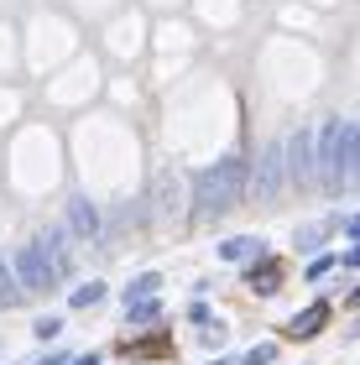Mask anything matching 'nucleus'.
<instances>
[{
    "label": "nucleus",
    "instance_id": "obj_1",
    "mask_svg": "<svg viewBox=\"0 0 360 365\" xmlns=\"http://www.w3.org/2000/svg\"><path fill=\"white\" fill-rule=\"evenodd\" d=\"M319 173H324V182H329L334 193L360 178V125L334 120V125L319 130Z\"/></svg>",
    "mask_w": 360,
    "mask_h": 365
},
{
    "label": "nucleus",
    "instance_id": "obj_2",
    "mask_svg": "<svg viewBox=\"0 0 360 365\" xmlns=\"http://www.w3.org/2000/svg\"><path fill=\"white\" fill-rule=\"evenodd\" d=\"M240 182H245V168H240V157H225V162H215L204 178H199V214L209 220V214H225L240 198Z\"/></svg>",
    "mask_w": 360,
    "mask_h": 365
},
{
    "label": "nucleus",
    "instance_id": "obj_3",
    "mask_svg": "<svg viewBox=\"0 0 360 365\" xmlns=\"http://www.w3.org/2000/svg\"><path fill=\"white\" fill-rule=\"evenodd\" d=\"M21 287H31V292H53L58 287V272H53V261H47L37 245H26V251H16V272H11Z\"/></svg>",
    "mask_w": 360,
    "mask_h": 365
},
{
    "label": "nucleus",
    "instance_id": "obj_4",
    "mask_svg": "<svg viewBox=\"0 0 360 365\" xmlns=\"http://www.w3.org/2000/svg\"><path fill=\"white\" fill-rule=\"evenodd\" d=\"M282 157H287L282 173H292V182H308L319 168V136L314 130H292V141H282Z\"/></svg>",
    "mask_w": 360,
    "mask_h": 365
},
{
    "label": "nucleus",
    "instance_id": "obj_5",
    "mask_svg": "<svg viewBox=\"0 0 360 365\" xmlns=\"http://www.w3.org/2000/svg\"><path fill=\"white\" fill-rule=\"evenodd\" d=\"M256 193L261 198L282 193V141H272L267 152H261V162H256Z\"/></svg>",
    "mask_w": 360,
    "mask_h": 365
},
{
    "label": "nucleus",
    "instance_id": "obj_6",
    "mask_svg": "<svg viewBox=\"0 0 360 365\" xmlns=\"http://www.w3.org/2000/svg\"><path fill=\"white\" fill-rule=\"evenodd\" d=\"M68 230H73V235H84V240L100 235V214H94L89 198H68Z\"/></svg>",
    "mask_w": 360,
    "mask_h": 365
},
{
    "label": "nucleus",
    "instance_id": "obj_7",
    "mask_svg": "<svg viewBox=\"0 0 360 365\" xmlns=\"http://www.w3.org/2000/svg\"><path fill=\"white\" fill-rule=\"evenodd\" d=\"M37 251H42L47 261H53V272L68 267V256H63V235H58V230H42V245H37Z\"/></svg>",
    "mask_w": 360,
    "mask_h": 365
},
{
    "label": "nucleus",
    "instance_id": "obj_8",
    "mask_svg": "<svg viewBox=\"0 0 360 365\" xmlns=\"http://www.w3.org/2000/svg\"><path fill=\"white\" fill-rule=\"evenodd\" d=\"M256 251H261V245H256L251 235H235V240H225V245H220V256H225V261H251Z\"/></svg>",
    "mask_w": 360,
    "mask_h": 365
},
{
    "label": "nucleus",
    "instance_id": "obj_9",
    "mask_svg": "<svg viewBox=\"0 0 360 365\" xmlns=\"http://www.w3.org/2000/svg\"><path fill=\"white\" fill-rule=\"evenodd\" d=\"M100 297H105V282H84V287L73 292V308H94Z\"/></svg>",
    "mask_w": 360,
    "mask_h": 365
},
{
    "label": "nucleus",
    "instance_id": "obj_10",
    "mask_svg": "<svg viewBox=\"0 0 360 365\" xmlns=\"http://www.w3.org/2000/svg\"><path fill=\"white\" fill-rule=\"evenodd\" d=\"M319 324H324V308H314V313H298V319H292L287 329H292V334H314Z\"/></svg>",
    "mask_w": 360,
    "mask_h": 365
},
{
    "label": "nucleus",
    "instance_id": "obj_11",
    "mask_svg": "<svg viewBox=\"0 0 360 365\" xmlns=\"http://www.w3.org/2000/svg\"><path fill=\"white\" fill-rule=\"evenodd\" d=\"M16 303V277H11V267L0 261V308H11Z\"/></svg>",
    "mask_w": 360,
    "mask_h": 365
},
{
    "label": "nucleus",
    "instance_id": "obj_12",
    "mask_svg": "<svg viewBox=\"0 0 360 365\" xmlns=\"http://www.w3.org/2000/svg\"><path fill=\"white\" fill-rule=\"evenodd\" d=\"M146 292H157V277H136V282H130V292H125V297H130V308H136Z\"/></svg>",
    "mask_w": 360,
    "mask_h": 365
},
{
    "label": "nucleus",
    "instance_id": "obj_13",
    "mask_svg": "<svg viewBox=\"0 0 360 365\" xmlns=\"http://www.w3.org/2000/svg\"><path fill=\"white\" fill-rule=\"evenodd\" d=\"M58 329H63V319H42V324H37V334H42V339H53Z\"/></svg>",
    "mask_w": 360,
    "mask_h": 365
},
{
    "label": "nucleus",
    "instance_id": "obj_14",
    "mask_svg": "<svg viewBox=\"0 0 360 365\" xmlns=\"http://www.w3.org/2000/svg\"><path fill=\"white\" fill-rule=\"evenodd\" d=\"M73 365H100V355H78Z\"/></svg>",
    "mask_w": 360,
    "mask_h": 365
},
{
    "label": "nucleus",
    "instance_id": "obj_15",
    "mask_svg": "<svg viewBox=\"0 0 360 365\" xmlns=\"http://www.w3.org/2000/svg\"><path fill=\"white\" fill-rule=\"evenodd\" d=\"M345 261H350V267H360V245H355V251H350V256H345Z\"/></svg>",
    "mask_w": 360,
    "mask_h": 365
},
{
    "label": "nucleus",
    "instance_id": "obj_16",
    "mask_svg": "<svg viewBox=\"0 0 360 365\" xmlns=\"http://www.w3.org/2000/svg\"><path fill=\"white\" fill-rule=\"evenodd\" d=\"M37 365H58V355H42V360H37Z\"/></svg>",
    "mask_w": 360,
    "mask_h": 365
},
{
    "label": "nucleus",
    "instance_id": "obj_17",
    "mask_svg": "<svg viewBox=\"0 0 360 365\" xmlns=\"http://www.w3.org/2000/svg\"><path fill=\"white\" fill-rule=\"evenodd\" d=\"M355 303H360V292H355Z\"/></svg>",
    "mask_w": 360,
    "mask_h": 365
}]
</instances>
